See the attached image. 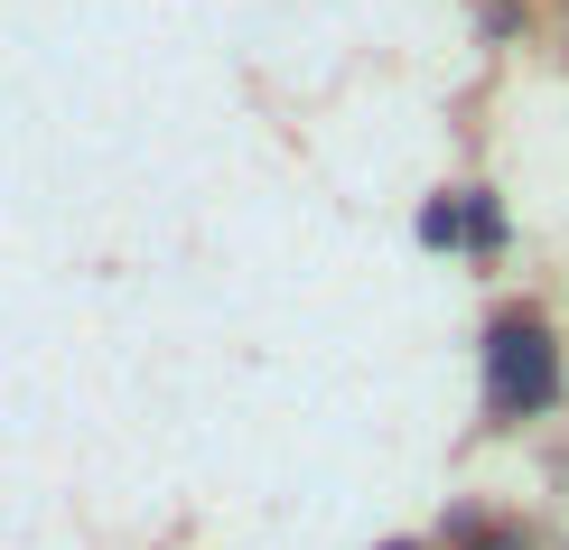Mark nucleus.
<instances>
[{
    "label": "nucleus",
    "mask_w": 569,
    "mask_h": 550,
    "mask_svg": "<svg viewBox=\"0 0 569 550\" xmlns=\"http://www.w3.org/2000/svg\"><path fill=\"white\" fill-rule=\"evenodd\" d=\"M486 401L495 411H541V401H560V346L541 318H505L486 337Z\"/></svg>",
    "instance_id": "1"
},
{
    "label": "nucleus",
    "mask_w": 569,
    "mask_h": 550,
    "mask_svg": "<svg viewBox=\"0 0 569 550\" xmlns=\"http://www.w3.org/2000/svg\"><path fill=\"white\" fill-rule=\"evenodd\" d=\"M420 243H467V197H448V206L420 214Z\"/></svg>",
    "instance_id": "2"
},
{
    "label": "nucleus",
    "mask_w": 569,
    "mask_h": 550,
    "mask_svg": "<svg viewBox=\"0 0 569 550\" xmlns=\"http://www.w3.org/2000/svg\"><path fill=\"white\" fill-rule=\"evenodd\" d=\"M486 550H523V541H486Z\"/></svg>",
    "instance_id": "3"
},
{
    "label": "nucleus",
    "mask_w": 569,
    "mask_h": 550,
    "mask_svg": "<svg viewBox=\"0 0 569 550\" xmlns=\"http://www.w3.org/2000/svg\"><path fill=\"white\" fill-rule=\"evenodd\" d=\"M392 550H411V541H392Z\"/></svg>",
    "instance_id": "4"
}]
</instances>
